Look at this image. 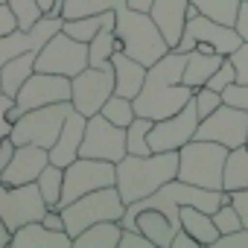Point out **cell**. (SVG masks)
I'll return each instance as SVG.
<instances>
[{"instance_id": "19", "label": "cell", "mask_w": 248, "mask_h": 248, "mask_svg": "<svg viewBox=\"0 0 248 248\" xmlns=\"http://www.w3.org/2000/svg\"><path fill=\"white\" fill-rule=\"evenodd\" d=\"M9 245L12 248H73V239L67 231H50L38 219V222H27L15 228Z\"/></svg>"}, {"instance_id": "9", "label": "cell", "mask_w": 248, "mask_h": 248, "mask_svg": "<svg viewBox=\"0 0 248 248\" xmlns=\"http://www.w3.org/2000/svg\"><path fill=\"white\" fill-rule=\"evenodd\" d=\"M88 67V44L64 35L62 30L44 41V47L35 53V70L41 73H62V76H76L79 70Z\"/></svg>"}, {"instance_id": "12", "label": "cell", "mask_w": 248, "mask_h": 248, "mask_svg": "<svg viewBox=\"0 0 248 248\" xmlns=\"http://www.w3.org/2000/svg\"><path fill=\"white\" fill-rule=\"evenodd\" d=\"M114 93V70L105 67H85L70 76V105L82 117H91L102 108V102Z\"/></svg>"}, {"instance_id": "46", "label": "cell", "mask_w": 248, "mask_h": 248, "mask_svg": "<svg viewBox=\"0 0 248 248\" xmlns=\"http://www.w3.org/2000/svg\"><path fill=\"white\" fill-rule=\"evenodd\" d=\"M35 9L41 15H50V18H62V3L64 0H32Z\"/></svg>"}, {"instance_id": "45", "label": "cell", "mask_w": 248, "mask_h": 248, "mask_svg": "<svg viewBox=\"0 0 248 248\" xmlns=\"http://www.w3.org/2000/svg\"><path fill=\"white\" fill-rule=\"evenodd\" d=\"M9 105H12V96L0 93V140L9 138V129H12V123H9V117H6V108H9Z\"/></svg>"}, {"instance_id": "11", "label": "cell", "mask_w": 248, "mask_h": 248, "mask_svg": "<svg viewBox=\"0 0 248 248\" xmlns=\"http://www.w3.org/2000/svg\"><path fill=\"white\" fill-rule=\"evenodd\" d=\"M196 126H199V114H196V105H193V96H190L175 114L152 123V129L146 135L149 152H178L187 140H193Z\"/></svg>"}, {"instance_id": "44", "label": "cell", "mask_w": 248, "mask_h": 248, "mask_svg": "<svg viewBox=\"0 0 248 248\" xmlns=\"http://www.w3.org/2000/svg\"><path fill=\"white\" fill-rule=\"evenodd\" d=\"M15 27H18V18H15V12H12V6H9V3H0V35L12 32Z\"/></svg>"}, {"instance_id": "43", "label": "cell", "mask_w": 248, "mask_h": 248, "mask_svg": "<svg viewBox=\"0 0 248 248\" xmlns=\"http://www.w3.org/2000/svg\"><path fill=\"white\" fill-rule=\"evenodd\" d=\"M233 30L242 41H248V0H239V9H236V21H233Z\"/></svg>"}, {"instance_id": "22", "label": "cell", "mask_w": 248, "mask_h": 248, "mask_svg": "<svg viewBox=\"0 0 248 248\" xmlns=\"http://www.w3.org/2000/svg\"><path fill=\"white\" fill-rule=\"evenodd\" d=\"M222 59H225V56H222V53H213V50H210V53H202V50H196V47L187 50V53H184V73H181V82H184L187 88H193V91L202 88V85L210 79V73L222 64Z\"/></svg>"}, {"instance_id": "4", "label": "cell", "mask_w": 248, "mask_h": 248, "mask_svg": "<svg viewBox=\"0 0 248 248\" xmlns=\"http://www.w3.org/2000/svg\"><path fill=\"white\" fill-rule=\"evenodd\" d=\"M228 146L216 140H187L178 149V172L175 178L204 187V190H222V170H225Z\"/></svg>"}, {"instance_id": "27", "label": "cell", "mask_w": 248, "mask_h": 248, "mask_svg": "<svg viewBox=\"0 0 248 248\" xmlns=\"http://www.w3.org/2000/svg\"><path fill=\"white\" fill-rule=\"evenodd\" d=\"M248 187V146L228 149L225 170H222V190H245Z\"/></svg>"}, {"instance_id": "5", "label": "cell", "mask_w": 248, "mask_h": 248, "mask_svg": "<svg viewBox=\"0 0 248 248\" xmlns=\"http://www.w3.org/2000/svg\"><path fill=\"white\" fill-rule=\"evenodd\" d=\"M123 210H126V202L120 199L117 187H99V190H91L73 202H67L64 207H59L62 213V222H64V231L70 233V239L85 231L88 225L93 222H105V219H123Z\"/></svg>"}, {"instance_id": "47", "label": "cell", "mask_w": 248, "mask_h": 248, "mask_svg": "<svg viewBox=\"0 0 248 248\" xmlns=\"http://www.w3.org/2000/svg\"><path fill=\"white\" fill-rule=\"evenodd\" d=\"M41 225L50 228V231H64V222H62V213L56 207H47L44 216H41Z\"/></svg>"}, {"instance_id": "50", "label": "cell", "mask_w": 248, "mask_h": 248, "mask_svg": "<svg viewBox=\"0 0 248 248\" xmlns=\"http://www.w3.org/2000/svg\"><path fill=\"white\" fill-rule=\"evenodd\" d=\"M9 239H12V231L6 228L3 219H0V248H9Z\"/></svg>"}, {"instance_id": "30", "label": "cell", "mask_w": 248, "mask_h": 248, "mask_svg": "<svg viewBox=\"0 0 248 248\" xmlns=\"http://www.w3.org/2000/svg\"><path fill=\"white\" fill-rule=\"evenodd\" d=\"M35 187H38V193H41L44 204L59 210V196H62V167H56V164H47V167L38 172V178H35Z\"/></svg>"}, {"instance_id": "23", "label": "cell", "mask_w": 248, "mask_h": 248, "mask_svg": "<svg viewBox=\"0 0 248 248\" xmlns=\"http://www.w3.org/2000/svg\"><path fill=\"white\" fill-rule=\"evenodd\" d=\"M178 222H181V228H184L202 248H210L213 239L219 236V231H216L210 213H204V210H199V207H193V204H184V207L178 210Z\"/></svg>"}, {"instance_id": "14", "label": "cell", "mask_w": 248, "mask_h": 248, "mask_svg": "<svg viewBox=\"0 0 248 248\" xmlns=\"http://www.w3.org/2000/svg\"><path fill=\"white\" fill-rule=\"evenodd\" d=\"M196 44H210L216 53L231 56V53L242 44V38L236 35V30H233V27L216 24V21H210V18H204V15H199V12H196V15H190V18L184 21L181 38H178V44H175L172 50L187 53V50H193Z\"/></svg>"}, {"instance_id": "16", "label": "cell", "mask_w": 248, "mask_h": 248, "mask_svg": "<svg viewBox=\"0 0 248 248\" xmlns=\"http://www.w3.org/2000/svg\"><path fill=\"white\" fill-rule=\"evenodd\" d=\"M50 164L47 149L44 146H32V143H21L12 152V161L6 164V170L0 172V184L6 187H21V184H32L38 178V172Z\"/></svg>"}, {"instance_id": "32", "label": "cell", "mask_w": 248, "mask_h": 248, "mask_svg": "<svg viewBox=\"0 0 248 248\" xmlns=\"http://www.w3.org/2000/svg\"><path fill=\"white\" fill-rule=\"evenodd\" d=\"M96 114H102L108 123H114V126H123V129H126L129 123L135 120L132 99H129V96H120V93H111V96L102 102V108H99Z\"/></svg>"}, {"instance_id": "13", "label": "cell", "mask_w": 248, "mask_h": 248, "mask_svg": "<svg viewBox=\"0 0 248 248\" xmlns=\"http://www.w3.org/2000/svg\"><path fill=\"white\" fill-rule=\"evenodd\" d=\"M245 135H248V111L222 102L216 111H210L204 120H199L193 138L216 140L228 149H236V146H245Z\"/></svg>"}, {"instance_id": "15", "label": "cell", "mask_w": 248, "mask_h": 248, "mask_svg": "<svg viewBox=\"0 0 248 248\" xmlns=\"http://www.w3.org/2000/svg\"><path fill=\"white\" fill-rule=\"evenodd\" d=\"M47 204L32 184H21V187H6V184H0V219L6 222L9 231L27 225V222H38L44 216Z\"/></svg>"}, {"instance_id": "1", "label": "cell", "mask_w": 248, "mask_h": 248, "mask_svg": "<svg viewBox=\"0 0 248 248\" xmlns=\"http://www.w3.org/2000/svg\"><path fill=\"white\" fill-rule=\"evenodd\" d=\"M181 73H184L181 50H167L155 64H149L143 85H140L138 96L132 99L135 114L149 117V120H164V117L175 114L193 96V88H187L181 82Z\"/></svg>"}, {"instance_id": "28", "label": "cell", "mask_w": 248, "mask_h": 248, "mask_svg": "<svg viewBox=\"0 0 248 248\" xmlns=\"http://www.w3.org/2000/svg\"><path fill=\"white\" fill-rule=\"evenodd\" d=\"M190 6H193L199 15H204V18H210V21H216V24L233 27L239 0H190Z\"/></svg>"}, {"instance_id": "36", "label": "cell", "mask_w": 248, "mask_h": 248, "mask_svg": "<svg viewBox=\"0 0 248 248\" xmlns=\"http://www.w3.org/2000/svg\"><path fill=\"white\" fill-rule=\"evenodd\" d=\"M6 3L12 6V12H15V18H18V27H21V30L32 27V24L41 18V12L35 9L32 0H6Z\"/></svg>"}, {"instance_id": "31", "label": "cell", "mask_w": 248, "mask_h": 248, "mask_svg": "<svg viewBox=\"0 0 248 248\" xmlns=\"http://www.w3.org/2000/svg\"><path fill=\"white\" fill-rule=\"evenodd\" d=\"M152 123H155V120L135 114V120L126 126V155H149V140H146V135H149V129H152Z\"/></svg>"}, {"instance_id": "26", "label": "cell", "mask_w": 248, "mask_h": 248, "mask_svg": "<svg viewBox=\"0 0 248 248\" xmlns=\"http://www.w3.org/2000/svg\"><path fill=\"white\" fill-rule=\"evenodd\" d=\"M32 70H35V53H21V56H12L9 62H3L0 64V93L15 96Z\"/></svg>"}, {"instance_id": "39", "label": "cell", "mask_w": 248, "mask_h": 248, "mask_svg": "<svg viewBox=\"0 0 248 248\" xmlns=\"http://www.w3.org/2000/svg\"><path fill=\"white\" fill-rule=\"evenodd\" d=\"M228 62L233 64V82H242V85H248V41H242L231 56H228Z\"/></svg>"}, {"instance_id": "10", "label": "cell", "mask_w": 248, "mask_h": 248, "mask_svg": "<svg viewBox=\"0 0 248 248\" xmlns=\"http://www.w3.org/2000/svg\"><path fill=\"white\" fill-rule=\"evenodd\" d=\"M79 155L82 158H96V161L117 164L123 155H126V129L108 123L102 114L85 117V132H82Z\"/></svg>"}, {"instance_id": "34", "label": "cell", "mask_w": 248, "mask_h": 248, "mask_svg": "<svg viewBox=\"0 0 248 248\" xmlns=\"http://www.w3.org/2000/svg\"><path fill=\"white\" fill-rule=\"evenodd\" d=\"M210 219H213V225H216V231H219V233H228V231H236V228H242V222H239V213H236V207H233L231 202L219 204V207L210 213Z\"/></svg>"}, {"instance_id": "6", "label": "cell", "mask_w": 248, "mask_h": 248, "mask_svg": "<svg viewBox=\"0 0 248 248\" xmlns=\"http://www.w3.org/2000/svg\"><path fill=\"white\" fill-rule=\"evenodd\" d=\"M73 105L70 102H50L41 108H30L24 111L18 120H12V129H9V140L15 146L21 143H32V146H44L50 149L59 138V129L67 117Z\"/></svg>"}, {"instance_id": "20", "label": "cell", "mask_w": 248, "mask_h": 248, "mask_svg": "<svg viewBox=\"0 0 248 248\" xmlns=\"http://www.w3.org/2000/svg\"><path fill=\"white\" fill-rule=\"evenodd\" d=\"M111 70H114V93L135 99L140 85H143L146 67L140 62H135L132 56H126L123 50H114L111 53Z\"/></svg>"}, {"instance_id": "33", "label": "cell", "mask_w": 248, "mask_h": 248, "mask_svg": "<svg viewBox=\"0 0 248 248\" xmlns=\"http://www.w3.org/2000/svg\"><path fill=\"white\" fill-rule=\"evenodd\" d=\"M117 3H123V0H64L62 3V21L82 18V15H96V12L114 9Z\"/></svg>"}, {"instance_id": "51", "label": "cell", "mask_w": 248, "mask_h": 248, "mask_svg": "<svg viewBox=\"0 0 248 248\" xmlns=\"http://www.w3.org/2000/svg\"><path fill=\"white\" fill-rule=\"evenodd\" d=\"M245 146H248V135H245Z\"/></svg>"}, {"instance_id": "40", "label": "cell", "mask_w": 248, "mask_h": 248, "mask_svg": "<svg viewBox=\"0 0 248 248\" xmlns=\"http://www.w3.org/2000/svg\"><path fill=\"white\" fill-rule=\"evenodd\" d=\"M210 248H248V228H236V231L219 233Z\"/></svg>"}, {"instance_id": "38", "label": "cell", "mask_w": 248, "mask_h": 248, "mask_svg": "<svg viewBox=\"0 0 248 248\" xmlns=\"http://www.w3.org/2000/svg\"><path fill=\"white\" fill-rule=\"evenodd\" d=\"M219 96H222L225 105H233V108L248 111V85H242V82H231Z\"/></svg>"}, {"instance_id": "25", "label": "cell", "mask_w": 248, "mask_h": 248, "mask_svg": "<svg viewBox=\"0 0 248 248\" xmlns=\"http://www.w3.org/2000/svg\"><path fill=\"white\" fill-rule=\"evenodd\" d=\"M99 30H114V9H105V12H96V15H82V18H70V21H62V32L88 44Z\"/></svg>"}, {"instance_id": "24", "label": "cell", "mask_w": 248, "mask_h": 248, "mask_svg": "<svg viewBox=\"0 0 248 248\" xmlns=\"http://www.w3.org/2000/svg\"><path fill=\"white\" fill-rule=\"evenodd\" d=\"M120 231H123V225L117 219L93 222V225H88L85 231H79L73 236V248H117Z\"/></svg>"}, {"instance_id": "21", "label": "cell", "mask_w": 248, "mask_h": 248, "mask_svg": "<svg viewBox=\"0 0 248 248\" xmlns=\"http://www.w3.org/2000/svg\"><path fill=\"white\" fill-rule=\"evenodd\" d=\"M123 228H138L143 236H149V242H152L155 248H170L172 233H175V228L170 225V219H167L161 210H152V207L138 210Z\"/></svg>"}, {"instance_id": "52", "label": "cell", "mask_w": 248, "mask_h": 248, "mask_svg": "<svg viewBox=\"0 0 248 248\" xmlns=\"http://www.w3.org/2000/svg\"><path fill=\"white\" fill-rule=\"evenodd\" d=\"M0 3H6V0H0Z\"/></svg>"}, {"instance_id": "8", "label": "cell", "mask_w": 248, "mask_h": 248, "mask_svg": "<svg viewBox=\"0 0 248 248\" xmlns=\"http://www.w3.org/2000/svg\"><path fill=\"white\" fill-rule=\"evenodd\" d=\"M114 184V164L111 161H96V158H76L67 167H62V196H59V207H64L67 202L99 190V187H111Z\"/></svg>"}, {"instance_id": "49", "label": "cell", "mask_w": 248, "mask_h": 248, "mask_svg": "<svg viewBox=\"0 0 248 248\" xmlns=\"http://www.w3.org/2000/svg\"><path fill=\"white\" fill-rule=\"evenodd\" d=\"M12 152H15V143L9 138H3V140H0V172H3L6 164L12 161Z\"/></svg>"}, {"instance_id": "2", "label": "cell", "mask_w": 248, "mask_h": 248, "mask_svg": "<svg viewBox=\"0 0 248 248\" xmlns=\"http://www.w3.org/2000/svg\"><path fill=\"white\" fill-rule=\"evenodd\" d=\"M178 172V152H149V155H123L114 164V187L120 199L132 204L161 184L172 181Z\"/></svg>"}, {"instance_id": "7", "label": "cell", "mask_w": 248, "mask_h": 248, "mask_svg": "<svg viewBox=\"0 0 248 248\" xmlns=\"http://www.w3.org/2000/svg\"><path fill=\"white\" fill-rule=\"evenodd\" d=\"M50 102H70V79L62 73H41L32 70L27 76V82L18 88V93L12 96V105L6 108L9 123L18 120L24 111L30 108H41Z\"/></svg>"}, {"instance_id": "29", "label": "cell", "mask_w": 248, "mask_h": 248, "mask_svg": "<svg viewBox=\"0 0 248 248\" xmlns=\"http://www.w3.org/2000/svg\"><path fill=\"white\" fill-rule=\"evenodd\" d=\"M114 50H117L114 30H99L88 41V67H105V64H111V53Z\"/></svg>"}, {"instance_id": "48", "label": "cell", "mask_w": 248, "mask_h": 248, "mask_svg": "<svg viewBox=\"0 0 248 248\" xmlns=\"http://www.w3.org/2000/svg\"><path fill=\"white\" fill-rule=\"evenodd\" d=\"M170 248H202L184 228H178L175 233H172V242H170Z\"/></svg>"}, {"instance_id": "35", "label": "cell", "mask_w": 248, "mask_h": 248, "mask_svg": "<svg viewBox=\"0 0 248 248\" xmlns=\"http://www.w3.org/2000/svg\"><path fill=\"white\" fill-rule=\"evenodd\" d=\"M193 105H196L199 120H204L210 111H216V108L222 105V96H219L216 91H210L207 85H202V88H196V91H193Z\"/></svg>"}, {"instance_id": "17", "label": "cell", "mask_w": 248, "mask_h": 248, "mask_svg": "<svg viewBox=\"0 0 248 248\" xmlns=\"http://www.w3.org/2000/svg\"><path fill=\"white\" fill-rule=\"evenodd\" d=\"M82 132H85V117H82L79 111H73V108H70V111H67V117H64V123H62V129H59L56 143L47 149L50 164H56V167H67L70 161H76V158H79Z\"/></svg>"}, {"instance_id": "18", "label": "cell", "mask_w": 248, "mask_h": 248, "mask_svg": "<svg viewBox=\"0 0 248 248\" xmlns=\"http://www.w3.org/2000/svg\"><path fill=\"white\" fill-rule=\"evenodd\" d=\"M187 6H190V0H152L149 9H146V15L155 21V27L161 30L164 41L170 44V50L181 38L184 21H187Z\"/></svg>"}, {"instance_id": "3", "label": "cell", "mask_w": 248, "mask_h": 248, "mask_svg": "<svg viewBox=\"0 0 248 248\" xmlns=\"http://www.w3.org/2000/svg\"><path fill=\"white\" fill-rule=\"evenodd\" d=\"M114 38H117V50L132 56L143 67L155 64L170 50V44L164 41L155 21L146 12H138V9L126 6V0L114 6Z\"/></svg>"}, {"instance_id": "41", "label": "cell", "mask_w": 248, "mask_h": 248, "mask_svg": "<svg viewBox=\"0 0 248 248\" xmlns=\"http://www.w3.org/2000/svg\"><path fill=\"white\" fill-rule=\"evenodd\" d=\"M117 248H155V245H152L149 236H143L138 228H123V231H120Z\"/></svg>"}, {"instance_id": "37", "label": "cell", "mask_w": 248, "mask_h": 248, "mask_svg": "<svg viewBox=\"0 0 248 248\" xmlns=\"http://www.w3.org/2000/svg\"><path fill=\"white\" fill-rule=\"evenodd\" d=\"M233 79H236V76H233V64H231V62H228V56H225V59H222V64H219V67L210 73V79H207L204 85H207L210 91L222 93V91H225V88H228Z\"/></svg>"}, {"instance_id": "42", "label": "cell", "mask_w": 248, "mask_h": 248, "mask_svg": "<svg viewBox=\"0 0 248 248\" xmlns=\"http://www.w3.org/2000/svg\"><path fill=\"white\" fill-rule=\"evenodd\" d=\"M231 204L236 207L242 228H248V187L245 190H231Z\"/></svg>"}]
</instances>
